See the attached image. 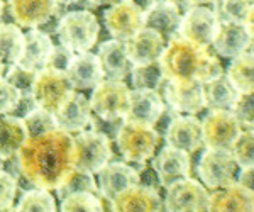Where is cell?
Wrapping results in <instances>:
<instances>
[{"label": "cell", "mask_w": 254, "mask_h": 212, "mask_svg": "<svg viewBox=\"0 0 254 212\" xmlns=\"http://www.w3.org/2000/svg\"><path fill=\"white\" fill-rule=\"evenodd\" d=\"M20 175L36 189L56 190L73 172V136L56 128L27 136L15 153Z\"/></svg>", "instance_id": "cell-1"}, {"label": "cell", "mask_w": 254, "mask_h": 212, "mask_svg": "<svg viewBox=\"0 0 254 212\" xmlns=\"http://www.w3.org/2000/svg\"><path fill=\"white\" fill-rule=\"evenodd\" d=\"M163 78L168 81H203L214 78L222 73L219 60L208 51L190 41L173 36L170 38L158 60Z\"/></svg>", "instance_id": "cell-2"}, {"label": "cell", "mask_w": 254, "mask_h": 212, "mask_svg": "<svg viewBox=\"0 0 254 212\" xmlns=\"http://www.w3.org/2000/svg\"><path fill=\"white\" fill-rule=\"evenodd\" d=\"M56 32L63 48L71 53H85L95 46L100 24L90 10H71L61 17Z\"/></svg>", "instance_id": "cell-3"}, {"label": "cell", "mask_w": 254, "mask_h": 212, "mask_svg": "<svg viewBox=\"0 0 254 212\" xmlns=\"http://www.w3.org/2000/svg\"><path fill=\"white\" fill-rule=\"evenodd\" d=\"M112 158V144L105 133L80 131L73 138V168L97 173Z\"/></svg>", "instance_id": "cell-4"}, {"label": "cell", "mask_w": 254, "mask_h": 212, "mask_svg": "<svg viewBox=\"0 0 254 212\" xmlns=\"http://www.w3.org/2000/svg\"><path fill=\"white\" fill-rule=\"evenodd\" d=\"M117 148L127 161L144 163L156 151L159 134L153 126L124 121L117 131Z\"/></svg>", "instance_id": "cell-5"}, {"label": "cell", "mask_w": 254, "mask_h": 212, "mask_svg": "<svg viewBox=\"0 0 254 212\" xmlns=\"http://www.w3.org/2000/svg\"><path fill=\"white\" fill-rule=\"evenodd\" d=\"M75 92L64 71L43 67L36 73L31 87V97L36 107L55 114L63 105V102Z\"/></svg>", "instance_id": "cell-6"}, {"label": "cell", "mask_w": 254, "mask_h": 212, "mask_svg": "<svg viewBox=\"0 0 254 212\" xmlns=\"http://www.w3.org/2000/svg\"><path fill=\"white\" fill-rule=\"evenodd\" d=\"M129 90L122 80H102L93 87L90 97V109L100 117L102 121L114 122L124 117L127 107V97Z\"/></svg>", "instance_id": "cell-7"}, {"label": "cell", "mask_w": 254, "mask_h": 212, "mask_svg": "<svg viewBox=\"0 0 254 212\" xmlns=\"http://www.w3.org/2000/svg\"><path fill=\"white\" fill-rule=\"evenodd\" d=\"M202 124V142L207 146V149H225L231 151L232 142L243 131L241 124L237 122L229 109H217L210 111Z\"/></svg>", "instance_id": "cell-8"}, {"label": "cell", "mask_w": 254, "mask_h": 212, "mask_svg": "<svg viewBox=\"0 0 254 212\" xmlns=\"http://www.w3.org/2000/svg\"><path fill=\"white\" fill-rule=\"evenodd\" d=\"M217 26H219V19L214 10L202 5L190 7L182 15V22L176 29V36L200 48H208L215 36Z\"/></svg>", "instance_id": "cell-9"}, {"label": "cell", "mask_w": 254, "mask_h": 212, "mask_svg": "<svg viewBox=\"0 0 254 212\" xmlns=\"http://www.w3.org/2000/svg\"><path fill=\"white\" fill-rule=\"evenodd\" d=\"M208 201L207 189L193 178H182L166 187L163 209L166 212H202Z\"/></svg>", "instance_id": "cell-10"}, {"label": "cell", "mask_w": 254, "mask_h": 212, "mask_svg": "<svg viewBox=\"0 0 254 212\" xmlns=\"http://www.w3.org/2000/svg\"><path fill=\"white\" fill-rule=\"evenodd\" d=\"M236 161L231 151L225 149H207L198 161V177L208 189H220L234 183Z\"/></svg>", "instance_id": "cell-11"}, {"label": "cell", "mask_w": 254, "mask_h": 212, "mask_svg": "<svg viewBox=\"0 0 254 212\" xmlns=\"http://www.w3.org/2000/svg\"><path fill=\"white\" fill-rule=\"evenodd\" d=\"M104 20L114 39L126 41L142 29V9L134 0H119L105 10Z\"/></svg>", "instance_id": "cell-12"}, {"label": "cell", "mask_w": 254, "mask_h": 212, "mask_svg": "<svg viewBox=\"0 0 254 212\" xmlns=\"http://www.w3.org/2000/svg\"><path fill=\"white\" fill-rule=\"evenodd\" d=\"M163 112H165V102L158 90H151V88L129 90L127 107L124 112L126 121L154 126L163 116Z\"/></svg>", "instance_id": "cell-13"}, {"label": "cell", "mask_w": 254, "mask_h": 212, "mask_svg": "<svg viewBox=\"0 0 254 212\" xmlns=\"http://www.w3.org/2000/svg\"><path fill=\"white\" fill-rule=\"evenodd\" d=\"M212 44L220 56L236 58L253 48V31L243 22H219Z\"/></svg>", "instance_id": "cell-14"}, {"label": "cell", "mask_w": 254, "mask_h": 212, "mask_svg": "<svg viewBox=\"0 0 254 212\" xmlns=\"http://www.w3.org/2000/svg\"><path fill=\"white\" fill-rule=\"evenodd\" d=\"M127 60L132 67L136 65H149L159 60L166 43L159 32L142 27L136 34L124 41Z\"/></svg>", "instance_id": "cell-15"}, {"label": "cell", "mask_w": 254, "mask_h": 212, "mask_svg": "<svg viewBox=\"0 0 254 212\" xmlns=\"http://www.w3.org/2000/svg\"><path fill=\"white\" fill-rule=\"evenodd\" d=\"M98 189L107 201H112L116 195L124 192L129 187L141 183V175L137 170L122 161H112L98 170Z\"/></svg>", "instance_id": "cell-16"}, {"label": "cell", "mask_w": 254, "mask_h": 212, "mask_svg": "<svg viewBox=\"0 0 254 212\" xmlns=\"http://www.w3.org/2000/svg\"><path fill=\"white\" fill-rule=\"evenodd\" d=\"M112 212H163V201L153 187H129L110 201Z\"/></svg>", "instance_id": "cell-17"}, {"label": "cell", "mask_w": 254, "mask_h": 212, "mask_svg": "<svg viewBox=\"0 0 254 212\" xmlns=\"http://www.w3.org/2000/svg\"><path fill=\"white\" fill-rule=\"evenodd\" d=\"M166 102L175 112L198 114L205 109L203 90L200 81H168L165 88Z\"/></svg>", "instance_id": "cell-18"}, {"label": "cell", "mask_w": 254, "mask_h": 212, "mask_svg": "<svg viewBox=\"0 0 254 212\" xmlns=\"http://www.w3.org/2000/svg\"><path fill=\"white\" fill-rule=\"evenodd\" d=\"M64 75L68 76L71 87L78 88V90L93 88L97 83H100L105 76L97 55H93V53H90V51L73 55L66 70H64Z\"/></svg>", "instance_id": "cell-19"}, {"label": "cell", "mask_w": 254, "mask_h": 212, "mask_svg": "<svg viewBox=\"0 0 254 212\" xmlns=\"http://www.w3.org/2000/svg\"><path fill=\"white\" fill-rule=\"evenodd\" d=\"M166 146L195 153L202 142V124L193 116H178L170 122L165 134Z\"/></svg>", "instance_id": "cell-20"}, {"label": "cell", "mask_w": 254, "mask_h": 212, "mask_svg": "<svg viewBox=\"0 0 254 212\" xmlns=\"http://www.w3.org/2000/svg\"><path fill=\"white\" fill-rule=\"evenodd\" d=\"M153 168L156 172L163 187L187 178L190 175V153L165 146L153 160Z\"/></svg>", "instance_id": "cell-21"}, {"label": "cell", "mask_w": 254, "mask_h": 212, "mask_svg": "<svg viewBox=\"0 0 254 212\" xmlns=\"http://www.w3.org/2000/svg\"><path fill=\"white\" fill-rule=\"evenodd\" d=\"M56 126L66 133H80L92 122V109L85 95L73 92L55 112Z\"/></svg>", "instance_id": "cell-22"}, {"label": "cell", "mask_w": 254, "mask_h": 212, "mask_svg": "<svg viewBox=\"0 0 254 212\" xmlns=\"http://www.w3.org/2000/svg\"><path fill=\"white\" fill-rule=\"evenodd\" d=\"M207 212H254V192L246 190L239 183L220 187L208 195Z\"/></svg>", "instance_id": "cell-23"}, {"label": "cell", "mask_w": 254, "mask_h": 212, "mask_svg": "<svg viewBox=\"0 0 254 212\" xmlns=\"http://www.w3.org/2000/svg\"><path fill=\"white\" fill-rule=\"evenodd\" d=\"M182 15L175 3L168 0H156L146 10H142V27L159 32L163 38H173L182 22Z\"/></svg>", "instance_id": "cell-24"}, {"label": "cell", "mask_w": 254, "mask_h": 212, "mask_svg": "<svg viewBox=\"0 0 254 212\" xmlns=\"http://www.w3.org/2000/svg\"><path fill=\"white\" fill-rule=\"evenodd\" d=\"M58 3L55 0H10V12L17 26L34 27L46 24L55 15Z\"/></svg>", "instance_id": "cell-25"}, {"label": "cell", "mask_w": 254, "mask_h": 212, "mask_svg": "<svg viewBox=\"0 0 254 212\" xmlns=\"http://www.w3.org/2000/svg\"><path fill=\"white\" fill-rule=\"evenodd\" d=\"M97 58L100 61L104 75H107L112 80H122L130 70V63L126 55L124 41H119V39L104 41L98 46Z\"/></svg>", "instance_id": "cell-26"}, {"label": "cell", "mask_w": 254, "mask_h": 212, "mask_svg": "<svg viewBox=\"0 0 254 212\" xmlns=\"http://www.w3.org/2000/svg\"><path fill=\"white\" fill-rule=\"evenodd\" d=\"M53 48L55 44H53L49 34L44 31L31 29L27 34H24V51L19 65L29 68V70H41L46 65Z\"/></svg>", "instance_id": "cell-27"}, {"label": "cell", "mask_w": 254, "mask_h": 212, "mask_svg": "<svg viewBox=\"0 0 254 212\" xmlns=\"http://www.w3.org/2000/svg\"><path fill=\"white\" fill-rule=\"evenodd\" d=\"M203 90V102L205 107L210 111H217V109H231L232 104L236 102L239 92L234 88V85L229 81L227 75L220 73V75L214 76V78L207 80L202 83Z\"/></svg>", "instance_id": "cell-28"}, {"label": "cell", "mask_w": 254, "mask_h": 212, "mask_svg": "<svg viewBox=\"0 0 254 212\" xmlns=\"http://www.w3.org/2000/svg\"><path fill=\"white\" fill-rule=\"evenodd\" d=\"M27 140V129L22 117L0 116V160L15 156L17 149Z\"/></svg>", "instance_id": "cell-29"}, {"label": "cell", "mask_w": 254, "mask_h": 212, "mask_svg": "<svg viewBox=\"0 0 254 212\" xmlns=\"http://www.w3.org/2000/svg\"><path fill=\"white\" fill-rule=\"evenodd\" d=\"M227 78L234 85V88L239 93L253 92L254 90V58L253 50H248L236 58H232V63L229 67Z\"/></svg>", "instance_id": "cell-30"}, {"label": "cell", "mask_w": 254, "mask_h": 212, "mask_svg": "<svg viewBox=\"0 0 254 212\" xmlns=\"http://www.w3.org/2000/svg\"><path fill=\"white\" fill-rule=\"evenodd\" d=\"M219 22H243L253 31V0H214Z\"/></svg>", "instance_id": "cell-31"}, {"label": "cell", "mask_w": 254, "mask_h": 212, "mask_svg": "<svg viewBox=\"0 0 254 212\" xmlns=\"http://www.w3.org/2000/svg\"><path fill=\"white\" fill-rule=\"evenodd\" d=\"M24 51V32L15 24H0V63H19Z\"/></svg>", "instance_id": "cell-32"}, {"label": "cell", "mask_w": 254, "mask_h": 212, "mask_svg": "<svg viewBox=\"0 0 254 212\" xmlns=\"http://www.w3.org/2000/svg\"><path fill=\"white\" fill-rule=\"evenodd\" d=\"M12 212H58V207L49 190L32 189L24 192Z\"/></svg>", "instance_id": "cell-33"}, {"label": "cell", "mask_w": 254, "mask_h": 212, "mask_svg": "<svg viewBox=\"0 0 254 212\" xmlns=\"http://www.w3.org/2000/svg\"><path fill=\"white\" fill-rule=\"evenodd\" d=\"M58 192V197L63 199L69 194H76V192H90L95 194L98 192V185L93 178L92 173L87 172H80V170H73L71 173L68 175V178L64 180L61 185L56 189Z\"/></svg>", "instance_id": "cell-34"}, {"label": "cell", "mask_w": 254, "mask_h": 212, "mask_svg": "<svg viewBox=\"0 0 254 212\" xmlns=\"http://www.w3.org/2000/svg\"><path fill=\"white\" fill-rule=\"evenodd\" d=\"M60 212H105L104 204L95 194L76 192L61 199Z\"/></svg>", "instance_id": "cell-35"}, {"label": "cell", "mask_w": 254, "mask_h": 212, "mask_svg": "<svg viewBox=\"0 0 254 212\" xmlns=\"http://www.w3.org/2000/svg\"><path fill=\"white\" fill-rule=\"evenodd\" d=\"M132 75V83L134 88H151V90H158L161 87V83L165 81L163 73L159 70L158 61L149 65H136L130 70Z\"/></svg>", "instance_id": "cell-36"}, {"label": "cell", "mask_w": 254, "mask_h": 212, "mask_svg": "<svg viewBox=\"0 0 254 212\" xmlns=\"http://www.w3.org/2000/svg\"><path fill=\"white\" fill-rule=\"evenodd\" d=\"M22 121L27 129V136H39V134H44L58 128V126H56L55 114L44 111V109H39V107H34L32 111L27 112L26 116L22 117Z\"/></svg>", "instance_id": "cell-37"}, {"label": "cell", "mask_w": 254, "mask_h": 212, "mask_svg": "<svg viewBox=\"0 0 254 212\" xmlns=\"http://www.w3.org/2000/svg\"><path fill=\"white\" fill-rule=\"evenodd\" d=\"M231 154L234 158L236 165L241 168L244 166H253L254 163V133L253 129H244L239 133L236 141L232 142Z\"/></svg>", "instance_id": "cell-38"}, {"label": "cell", "mask_w": 254, "mask_h": 212, "mask_svg": "<svg viewBox=\"0 0 254 212\" xmlns=\"http://www.w3.org/2000/svg\"><path fill=\"white\" fill-rule=\"evenodd\" d=\"M254 93L253 92H246L237 95L236 102L232 104V107L229 109L237 122L241 124V128L244 129H253L254 128Z\"/></svg>", "instance_id": "cell-39"}, {"label": "cell", "mask_w": 254, "mask_h": 212, "mask_svg": "<svg viewBox=\"0 0 254 212\" xmlns=\"http://www.w3.org/2000/svg\"><path fill=\"white\" fill-rule=\"evenodd\" d=\"M36 73H38V70H29V68L20 67L19 63H14L7 70L5 80L10 81L17 90H20L22 95H31V87L36 78Z\"/></svg>", "instance_id": "cell-40"}, {"label": "cell", "mask_w": 254, "mask_h": 212, "mask_svg": "<svg viewBox=\"0 0 254 212\" xmlns=\"http://www.w3.org/2000/svg\"><path fill=\"white\" fill-rule=\"evenodd\" d=\"M17 190V178L5 170H0V212L9 211L14 206Z\"/></svg>", "instance_id": "cell-41"}, {"label": "cell", "mask_w": 254, "mask_h": 212, "mask_svg": "<svg viewBox=\"0 0 254 212\" xmlns=\"http://www.w3.org/2000/svg\"><path fill=\"white\" fill-rule=\"evenodd\" d=\"M20 97H22L20 90H17L10 81H7L5 76L0 75V116L14 112L20 102Z\"/></svg>", "instance_id": "cell-42"}, {"label": "cell", "mask_w": 254, "mask_h": 212, "mask_svg": "<svg viewBox=\"0 0 254 212\" xmlns=\"http://www.w3.org/2000/svg\"><path fill=\"white\" fill-rule=\"evenodd\" d=\"M71 56H73V53L69 50H66V48L55 46L44 67L53 68V70H58V71H64L68 67V63H69V60H71Z\"/></svg>", "instance_id": "cell-43"}, {"label": "cell", "mask_w": 254, "mask_h": 212, "mask_svg": "<svg viewBox=\"0 0 254 212\" xmlns=\"http://www.w3.org/2000/svg\"><path fill=\"white\" fill-rule=\"evenodd\" d=\"M253 177H254V166H244L239 173V180L236 183H239V185L246 190L254 192V178Z\"/></svg>", "instance_id": "cell-44"}, {"label": "cell", "mask_w": 254, "mask_h": 212, "mask_svg": "<svg viewBox=\"0 0 254 212\" xmlns=\"http://www.w3.org/2000/svg\"><path fill=\"white\" fill-rule=\"evenodd\" d=\"M188 7H196V5H203V3H210L214 0H183Z\"/></svg>", "instance_id": "cell-45"}, {"label": "cell", "mask_w": 254, "mask_h": 212, "mask_svg": "<svg viewBox=\"0 0 254 212\" xmlns=\"http://www.w3.org/2000/svg\"><path fill=\"white\" fill-rule=\"evenodd\" d=\"M168 2L175 3V5H176V7H178V9H180V12H182V9H185V10H188V9H190V7H188L187 3L183 2V0H168Z\"/></svg>", "instance_id": "cell-46"}, {"label": "cell", "mask_w": 254, "mask_h": 212, "mask_svg": "<svg viewBox=\"0 0 254 212\" xmlns=\"http://www.w3.org/2000/svg\"><path fill=\"white\" fill-rule=\"evenodd\" d=\"M88 2L93 5H107V3H112L114 0H88Z\"/></svg>", "instance_id": "cell-47"}, {"label": "cell", "mask_w": 254, "mask_h": 212, "mask_svg": "<svg viewBox=\"0 0 254 212\" xmlns=\"http://www.w3.org/2000/svg\"><path fill=\"white\" fill-rule=\"evenodd\" d=\"M56 3H61V5H69V3H76L80 0H55Z\"/></svg>", "instance_id": "cell-48"}, {"label": "cell", "mask_w": 254, "mask_h": 212, "mask_svg": "<svg viewBox=\"0 0 254 212\" xmlns=\"http://www.w3.org/2000/svg\"><path fill=\"white\" fill-rule=\"evenodd\" d=\"M3 14V0H0V17H2Z\"/></svg>", "instance_id": "cell-49"}, {"label": "cell", "mask_w": 254, "mask_h": 212, "mask_svg": "<svg viewBox=\"0 0 254 212\" xmlns=\"http://www.w3.org/2000/svg\"><path fill=\"white\" fill-rule=\"evenodd\" d=\"M2 165H3V163H2V160H0V170H2Z\"/></svg>", "instance_id": "cell-50"}]
</instances>
